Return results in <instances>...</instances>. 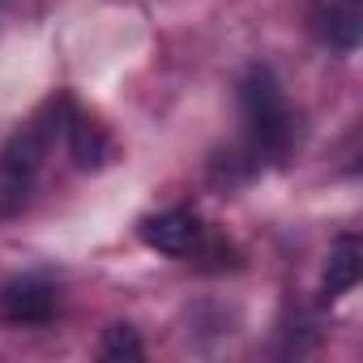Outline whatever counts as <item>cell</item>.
Wrapping results in <instances>:
<instances>
[{"instance_id": "6", "label": "cell", "mask_w": 363, "mask_h": 363, "mask_svg": "<svg viewBox=\"0 0 363 363\" xmlns=\"http://www.w3.org/2000/svg\"><path fill=\"white\" fill-rule=\"evenodd\" d=\"M359 278H363V244L354 235H342L329 248V261H325V295L337 299V295L354 291Z\"/></svg>"}, {"instance_id": "1", "label": "cell", "mask_w": 363, "mask_h": 363, "mask_svg": "<svg viewBox=\"0 0 363 363\" xmlns=\"http://www.w3.org/2000/svg\"><path fill=\"white\" fill-rule=\"evenodd\" d=\"M240 107H244V120L252 128V141H257V154H269V158H282L291 145H295V124H291V107L282 99V86L278 77L265 69V65H252L240 82Z\"/></svg>"}, {"instance_id": "4", "label": "cell", "mask_w": 363, "mask_h": 363, "mask_svg": "<svg viewBox=\"0 0 363 363\" xmlns=\"http://www.w3.org/2000/svg\"><path fill=\"white\" fill-rule=\"evenodd\" d=\"M52 124H26L9 137V145L0 150V175L9 184H30L35 171L43 167V154H48V141H52Z\"/></svg>"}, {"instance_id": "2", "label": "cell", "mask_w": 363, "mask_h": 363, "mask_svg": "<svg viewBox=\"0 0 363 363\" xmlns=\"http://www.w3.org/2000/svg\"><path fill=\"white\" fill-rule=\"evenodd\" d=\"M60 308V291L56 282L39 278V274H18L0 286V312L13 325H48Z\"/></svg>"}, {"instance_id": "8", "label": "cell", "mask_w": 363, "mask_h": 363, "mask_svg": "<svg viewBox=\"0 0 363 363\" xmlns=\"http://www.w3.org/2000/svg\"><path fill=\"white\" fill-rule=\"evenodd\" d=\"M99 354H103V359H116V363L141 359V337H137V329H133V325H111V329H103Z\"/></svg>"}, {"instance_id": "7", "label": "cell", "mask_w": 363, "mask_h": 363, "mask_svg": "<svg viewBox=\"0 0 363 363\" xmlns=\"http://www.w3.org/2000/svg\"><path fill=\"white\" fill-rule=\"evenodd\" d=\"M359 35H363V13H359L354 0H346V5H333V9L325 13V39H329L333 48L350 52V48H359Z\"/></svg>"}, {"instance_id": "3", "label": "cell", "mask_w": 363, "mask_h": 363, "mask_svg": "<svg viewBox=\"0 0 363 363\" xmlns=\"http://www.w3.org/2000/svg\"><path fill=\"white\" fill-rule=\"evenodd\" d=\"M141 240L154 248V252H167V257H184L201 244V218L193 210H162V214H150L141 218Z\"/></svg>"}, {"instance_id": "5", "label": "cell", "mask_w": 363, "mask_h": 363, "mask_svg": "<svg viewBox=\"0 0 363 363\" xmlns=\"http://www.w3.org/2000/svg\"><path fill=\"white\" fill-rule=\"evenodd\" d=\"M69 154L82 171H99L111 158V137L94 116H69Z\"/></svg>"}]
</instances>
